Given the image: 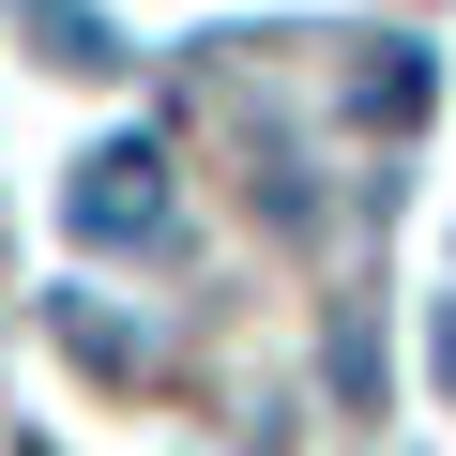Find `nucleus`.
<instances>
[{
  "instance_id": "obj_3",
  "label": "nucleus",
  "mask_w": 456,
  "mask_h": 456,
  "mask_svg": "<svg viewBox=\"0 0 456 456\" xmlns=\"http://www.w3.org/2000/svg\"><path fill=\"white\" fill-rule=\"evenodd\" d=\"M16 16L46 31V61H77V77H122V31H107V0H16Z\"/></svg>"
},
{
  "instance_id": "obj_4",
  "label": "nucleus",
  "mask_w": 456,
  "mask_h": 456,
  "mask_svg": "<svg viewBox=\"0 0 456 456\" xmlns=\"http://www.w3.org/2000/svg\"><path fill=\"white\" fill-rule=\"evenodd\" d=\"M441 380H456V305H441Z\"/></svg>"
},
{
  "instance_id": "obj_1",
  "label": "nucleus",
  "mask_w": 456,
  "mask_h": 456,
  "mask_svg": "<svg viewBox=\"0 0 456 456\" xmlns=\"http://www.w3.org/2000/svg\"><path fill=\"white\" fill-rule=\"evenodd\" d=\"M61 228H77L92 259L167 244V152H152V137H92V152L61 167Z\"/></svg>"
},
{
  "instance_id": "obj_2",
  "label": "nucleus",
  "mask_w": 456,
  "mask_h": 456,
  "mask_svg": "<svg viewBox=\"0 0 456 456\" xmlns=\"http://www.w3.org/2000/svg\"><path fill=\"white\" fill-rule=\"evenodd\" d=\"M350 122H380V137L426 122V46H365V61H350Z\"/></svg>"
}]
</instances>
